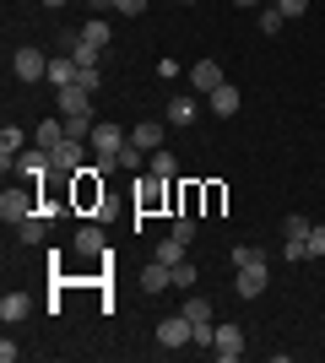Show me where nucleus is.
I'll use <instances>...</instances> for the list:
<instances>
[{"label":"nucleus","instance_id":"f257e3e1","mask_svg":"<svg viewBox=\"0 0 325 363\" xmlns=\"http://www.w3.org/2000/svg\"><path fill=\"white\" fill-rule=\"evenodd\" d=\"M11 71H16V82H44V76H49V55H44V49H33V44H22L11 55Z\"/></svg>","mask_w":325,"mask_h":363},{"label":"nucleus","instance_id":"f03ea898","mask_svg":"<svg viewBox=\"0 0 325 363\" xmlns=\"http://www.w3.org/2000/svg\"><path fill=\"white\" fill-rule=\"evenodd\" d=\"M16 174H22V179H33V184H38V179H44V174H49V168H55V157H49V152L44 147H22V152H16Z\"/></svg>","mask_w":325,"mask_h":363},{"label":"nucleus","instance_id":"7ed1b4c3","mask_svg":"<svg viewBox=\"0 0 325 363\" xmlns=\"http://www.w3.org/2000/svg\"><path fill=\"white\" fill-rule=\"evenodd\" d=\"M212 358H222V363H233V358H244V331H239V325H217Z\"/></svg>","mask_w":325,"mask_h":363},{"label":"nucleus","instance_id":"20e7f679","mask_svg":"<svg viewBox=\"0 0 325 363\" xmlns=\"http://www.w3.org/2000/svg\"><path fill=\"white\" fill-rule=\"evenodd\" d=\"M222 82H228V76H222V65H217V60H195V65H190V87L206 92V98H212Z\"/></svg>","mask_w":325,"mask_h":363},{"label":"nucleus","instance_id":"39448f33","mask_svg":"<svg viewBox=\"0 0 325 363\" xmlns=\"http://www.w3.org/2000/svg\"><path fill=\"white\" fill-rule=\"evenodd\" d=\"M190 336H195V325H190L185 315H169L157 325V342H163V347H190Z\"/></svg>","mask_w":325,"mask_h":363},{"label":"nucleus","instance_id":"423d86ee","mask_svg":"<svg viewBox=\"0 0 325 363\" xmlns=\"http://www.w3.org/2000/svg\"><path fill=\"white\" fill-rule=\"evenodd\" d=\"M0 217H6V223L33 217V190H22V184H16V190H6V196H0Z\"/></svg>","mask_w":325,"mask_h":363},{"label":"nucleus","instance_id":"0eeeda50","mask_svg":"<svg viewBox=\"0 0 325 363\" xmlns=\"http://www.w3.org/2000/svg\"><path fill=\"white\" fill-rule=\"evenodd\" d=\"M49 157H55V174H81V168H87V163H81V141L76 136H65Z\"/></svg>","mask_w":325,"mask_h":363},{"label":"nucleus","instance_id":"6e6552de","mask_svg":"<svg viewBox=\"0 0 325 363\" xmlns=\"http://www.w3.org/2000/svg\"><path fill=\"white\" fill-rule=\"evenodd\" d=\"M163 288H173V266H163V260H147L141 266V293H163Z\"/></svg>","mask_w":325,"mask_h":363},{"label":"nucleus","instance_id":"1a4fd4ad","mask_svg":"<svg viewBox=\"0 0 325 363\" xmlns=\"http://www.w3.org/2000/svg\"><path fill=\"white\" fill-rule=\"evenodd\" d=\"M55 98H60V120H65V114H93V104H87L93 92L76 87V82H71V87H55Z\"/></svg>","mask_w":325,"mask_h":363},{"label":"nucleus","instance_id":"9d476101","mask_svg":"<svg viewBox=\"0 0 325 363\" xmlns=\"http://www.w3.org/2000/svg\"><path fill=\"white\" fill-rule=\"evenodd\" d=\"M261 293H266V260L239 266V298H261Z\"/></svg>","mask_w":325,"mask_h":363},{"label":"nucleus","instance_id":"9b49d317","mask_svg":"<svg viewBox=\"0 0 325 363\" xmlns=\"http://www.w3.org/2000/svg\"><path fill=\"white\" fill-rule=\"evenodd\" d=\"M125 141H130V130H120V125H98V130H93V147L103 152V157H120Z\"/></svg>","mask_w":325,"mask_h":363},{"label":"nucleus","instance_id":"f8f14e48","mask_svg":"<svg viewBox=\"0 0 325 363\" xmlns=\"http://www.w3.org/2000/svg\"><path fill=\"white\" fill-rule=\"evenodd\" d=\"M76 71H81V65L71 60V55H49V76H44V82H49V87H71Z\"/></svg>","mask_w":325,"mask_h":363},{"label":"nucleus","instance_id":"ddd939ff","mask_svg":"<svg viewBox=\"0 0 325 363\" xmlns=\"http://www.w3.org/2000/svg\"><path fill=\"white\" fill-rule=\"evenodd\" d=\"M28 147V136H22V125H6V130H0V168H6V174H11V163H16V152Z\"/></svg>","mask_w":325,"mask_h":363},{"label":"nucleus","instance_id":"4468645a","mask_svg":"<svg viewBox=\"0 0 325 363\" xmlns=\"http://www.w3.org/2000/svg\"><path fill=\"white\" fill-rule=\"evenodd\" d=\"M28 309H33V298H28V293H6V298H0V320H6V325L28 320Z\"/></svg>","mask_w":325,"mask_h":363},{"label":"nucleus","instance_id":"2eb2a0df","mask_svg":"<svg viewBox=\"0 0 325 363\" xmlns=\"http://www.w3.org/2000/svg\"><path fill=\"white\" fill-rule=\"evenodd\" d=\"M60 141H65V120H44L33 130V147H44V152H55Z\"/></svg>","mask_w":325,"mask_h":363},{"label":"nucleus","instance_id":"dca6fc26","mask_svg":"<svg viewBox=\"0 0 325 363\" xmlns=\"http://www.w3.org/2000/svg\"><path fill=\"white\" fill-rule=\"evenodd\" d=\"M147 174H157V179H173V174H179V163H173V152H169V147L147 152Z\"/></svg>","mask_w":325,"mask_h":363},{"label":"nucleus","instance_id":"f3484780","mask_svg":"<svg viewBox=\"0 0 325 363\" xmlns=\"http://www.w3.org/2000/svg\"><path fill=\"white\" fill-rule=\"evenodd\" d=\"M130 147L157 152V147H163V125H152V120H147V125H136V130H130Z\"/></svg>","mask_w":325,"mask_h":363},{"label":"nucleus","instance_id":"a211bd4d","mask_svg":"<svg viewBox=\"0 0 325 363\" xmlns=\"http://www.w3.org/2000/svg\"><path fill=\"white\" fill-rule=\"evenodd\" d=\"M44 233H49V223H44V217H38V212L16 223V239H22V244H44Z\"/></svg>","mask_w":325,"mask_h":363},{"label":"nucleus","instance_id":"6ab92c4d","mask_svg":"<svg viewBox=\"0 0 325 363\" xmlns=\"http://www.w3.org/2000/svg\"><path fill=\"white\" fill-rule=\"evenodd\" d=\"M212 108L222 114V120H228V114H239V87H228V82H222V87L212 92Z\"/></svg>","mask_w":325,"mask_h":363},{"label":"nucleus","instance_id":"aec40b11","mask_svg":"<svg viewBox=\"0 0 325 363\" xmlns=\"http://www.w3.org/2000/svg\"><path fill=\"white\" fill-rule=\"evenodd\" d=\"M169 125H195V98H185V92H179V98L169 104Z\"/></svg>","mask_w":325,"mask_h":363},{"label":"nucleus","instance_id":"412c9836","mask_svg":"<svg viewBox=\"0 0 325 363\" xmlns=\"http://www.w3.org/2000/svg\"><path fill=\"white\" fill-rule=\"evenodd\" d=\"M93 114H65V136H76V141H93Z\"/></svg>","mask_w":325,"mask_h":363},{"label":"nucleus","instance_id":"4be33fe9","mask_svg":"<svg viewBox=\"0 0 325 363\" xmlns=\"http://www.w3.org/2000/svg\"><path fill=\"white\" fill-rule=\"evenodd\" d=\"M76 255H103V233L98 228H81L76 233Z\"/></svg>","mask_w":325,"mask_h":363},{"label":"nucleus","instance_id":"5701e85b","mask_svg":"<svg viewBox=\"0 0 325 363\" xmlns=\"http://www.w3.org/2000/svg\"><path fill=\"white\" fill-rule=\"evenodd\" d=\"M163 190H169V179H157V174H152V184H147V190H141V212H152V206H163Z\"/></svg>","mask_w":325,"mask_h":363},{"label":"nucleus","instance_id":"b1692460","mask_svg":"<svg viewBox=\"0 0 325 363\" xmlns=\"http://www.w3.org/2000/svg\"><path fill=\"white\" fill-rule=\"evenodd\" d=\"M309 228H314V217H304V212L282 217V233H287V239H309Z\"/></svg>","mask_w":325,"mask_h":363},{"label":"nucleus","instance_id":"393cba45","mask_svg":"<svg viewBox=\"0 0 325 363\" xmlns=\"http://www.w3.org/2000/svg\"><path fill=\"white\" fill-rule=\"evenodd\" d=\"M152 255H157V260H163V266H179V260H185V244H179V239H173V233H169V239L157 244Z\"/></svg>","mask_w":325,"mask_h":363},{"label":"nucleus","instance_id":"a878e982","mask_svg":"<svg viewBox=\"0 0 325 363\" xmlns=\"http://www.w3.org/2000/svg\"><path fill=\"white\" fill-rule=\"evenodd\" d=\"M185 320L190 325H212V303L206 298H185Z\"/></svg>","mask_w":325,"mask_h":363},{"label":"nucleus","instance_id":"bb28decb","mask_svg":"<svg viewBox=\"0 0 325 363\" xmlns=\"http://www.w3.org/2000/svg\"><path fill=\"white\" fill-rule=\"evenodd\" d=\"M228 260H233V266H255V260H271V255H266V250H255V244H239Z\"/></svg>","mask_w":325,"mask_h":363},{"label":"nucleus","instance_id":"cd10ccee","mask_svg":"<svg viewBox=\"0 0 325 363\" xmlns=\"http://www.w3.org/2000/svg\"><path fill=\"white\" fill-rule=\"evenodd\" d=\"M81 38H87V44H98V49H103V44H108V22H103V16H93V22L81 28Z\"/></svg>","mask_w":325,"mask_h":363},{"label":"nucleus","instance_id":"c85d7f7f","mask_svg":"<svg viewBox=\"0 0 325 363\" xmlns=\"http://www.w3.org/2000/svg\"><path fill=\"white\" fill-rule=\"evenodd\" d=\"M173 288H179V293L195 288V266H190V260H179V266H173Z\"/></svg>","mask_w":325,"mask_h":363},{"label":"nucleus","instance_id":"c756f323","mask_svg":"<svg viewBox=\"0 0 325 363\" xmlns=\"http://www.w3.org/2000/svg\"><path fill=\"white\" fill-rule=\"evenodd\" d=\"M173 239H179V244H190V239H195V217H173Z\"/></svg>","mask_w":325,"mask_h":363},{"label":"nucleus","instance_id":"7c9ffc66","mask_svg":"<svg viewBox=\"0 0 325 363\" xmlns=\"http://www.w3.org/2000/svg\"><path fill=\"white\" fill-rule=\"evenodd\" d=\"M282 260H309V239H287L282 244Z\"/></svg>","mask_w":325,"mask_h":363},{"label":"nucleus","instance_id":"2f4dec72","mask_svg":"<svg viewBox=\"0 0 325 363\" xmlns=\"http://www.w3.org/2000/svg\"><path fill=\"white\" fill-rule=\"evenodd\" d=\"M282 22H287V16H282L277 6H266V11H261V33H282Z\"/></svg>","mask_w":325,"mask_h":363},{"label":"nucleus","instance_id":"473e14b6","mask_svg":"<svg viewBox=\"0 0 325 363\" xmlns=\"http://www.w3.org/2000/svg\"><path fill=\"white\" fill-rule=\"evenodd\" d=\"M98 55H103V49H98V44H87V38H81V44H76V55H71V60H76V65H98Z\"/></svg>","mask_w":325,"mask_h":363},{"label":"nucleus","instance_id":"72a5a7b5","mask_svg":"<svg viewBox=\"0 0 325 363\" xmlns=\"http://www.w3.org/2000/svg\"><path fill=\"white\" fill-rule=\"evenodd\" d=\"M114 163H120V168H130V174H136V168H141V147H130V141H125V147H120V157H114Z\"/></svg>","mask_w":325,"mask_h":363},{"label":"nucleus","instance_id":"f704fd0d","mask_svg":"<svg viewBox=\"0 0 325 363\" xmlns=\"http://www.w3.org/2000/svg\"><path fill=\"white\" fill-rule=\"evenodd\" d=\"M271 6H277V11L287 16V22H293V16H304V11H309V0H271Z\"/></svg>","mask_w":325,"mask_h":363},{"label":"nucleus","instance_id":"c9c22d12","mask_svg":"<svg viewBox=\"0 0 325 363\" xmlns=\"http://www.w3.org/2000/svg\"><path fill=\"white\" fill-rule=\"evenodd\" d=\"M314 255H325V223L309 228V260H314Z\"/></svg>","mask_w":325,"mask_h":363},{"label":"nucleus","instance_id":"e433bc0d","mask_svg":"<svg viewBox=\"0 0 325 363\" xmlns=\"http://www.w3.org/2000/svg\"><path fill=\"white\" fill-rule=\"evenodd\" d=\"M147 6H152V0H114V11H120V16H141Z\"/></svg>","mask_w":325,"mask_h":363},{"label":"nucleus","instance_id":"4c0bfd02","mask_svg":"<svg viewBox=\"0 0 325 363\" xmlns=\"http://www.w3.org/2000/svg\"><path fill=\"white\" fill-rule=\"evenodd\" d=\"M76 87H87V92H98V65H81V71H76Z\"/></svg>","mask_w":325,"mask_h":363},{"label":"nucleus","instance_id":"58836bf2","mask_svg":"<svg viewBox=\"0 0 325 363\" xmlns=\"http://www.w3.org/2000/svg\"><path fill=\"white\" fill-rule=\"evenodd\" d=\"M16 358H22V347H16L11 336H6V342H0V363H16Z\"/></svg>","mask_w":325,"mask_h":363},{"label":"nucleus","instance_id":"ea45409f","mask_svg":"<svg viewBox=\"0 0 325 363\" xmlns=\"http://www.w3.org/2000/svg\"><path fill=\"white\" fill-rule=\"evenodd\" d=\"M93 11L103 16V11H114V0H93Z\"/></svg>","mask_w":325,"mask_h":363},{"label":"nucleus","instance_id":"a19ab883","mask_svg":"<svg viewBox=\"0 0 325 363\" xmlns=\"http://www.w3.org/2000/svg\"><path fill=\"white\" fill-rule=\"evenodd\" d=\"M228 6H261V0H228Z\"/></svg>","mask_w":325,"mask_h":363},{"label":"nucleus","instance_id":"79ce46f5","mask_svg":"<svg viewBox=\"0 0 325 363\" xmlns=\"http://www.w3.org/2000/svg\"><path fill=\"white\" fill-rule=\"evenodd\" d=\"M44 6H65V0H44Z\"/></svg>","mask_w":325,"mask_h":363},{"label":"nucleus","instance_id":"37998d69","mask_svg":"<svg viewBox=\"0 0 325 363\" xmlns=\"http://www.w3.org/2000/svg\"><path fill=\"white\" fill-rule=\"evenodd\" d=\"M185 6H195V0H185Z\"/></svg>","mask_w":325,"mask_h":363}]
</instances>
